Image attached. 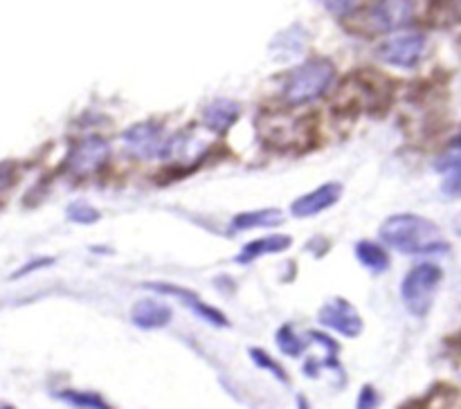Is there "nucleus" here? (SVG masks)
Returning <instances> with one entry per match:
<instances>
[{
  "instance_id": "obj_9",
  "label": "nucleus",
  "mask_w": 461,
  "mask_h": 409,
  "mask_svg": "<svg viewBox=\"0 0 461 409\" xmlns=\"http://www.w3.org/2000/svg\"><path fill=\"white\" fill-rule=\"evenodd\" d=\"M149 288H151V290H156V292H162V295L178 297V299L183 301V304L187 306V308L192 310L194 315H198L203 322L212 324V326H216V328L230 326V319L225 317V313H221V310L214 308V306L205 304V301H203L201 297L196 295V292L187 290V288L171 286V283H149Z\"/></svg>"
},
{
  "instance_id": "obj_3",
  "label": "nucleus",
  "mask_w": 461,
  "mask_h": 409,
  "mask_svg": "<svg viewBox=\"0 0 461 409\" xmlns=\"http://www.w3.org/2000/svg\"><path fill=\"white\" fill-rule=\"evenodd\" d=\"M441 281H444V270L437 263L414 265L401 283V299L405 310L414 317H426L435 304Z\"/></svg>"
},
{
  "instance_id": "obj_5",
  "label": "nucleus",
  "mask_w": 461,
  "mask_h": 409,
  "mask_svg": "<svg viewBox=\"0 0 461 409\" xmlns=\"http://www.w3.org/2000/svg\"><path fill=\"white\" fill-rule=\"evenodd\" d=\"M426 52V36L421 31L394 34L378 45V58L394 67H414Z\"/></svg>"
},
{
  "instance_id": "obj_29",
  "label": "nucleus",
  "mask_w": 461,
  "mask_h": 409,
  "mask_svg": "<svg viewBox=\"0 0 461 409\" xmlns=\"http://www.w3.org/2000/svg\"><path fill=\"white\" fill-rule=\"evenodd\" d=\"M0 409H16V407H12V405H0Z\"/></svg>"
},
{
  "instance_id": "obj_22",
  "label": "nucleus",
  "mask_w": 461,
  "mask_h": 409,
  "mask_svg": "<svg viewBox=\"0 0 461 409\" xmlns=\"http://www.w3.org/2000/svg\"><path fill=\"white\" fill-rule=\"evenodd\" d=\"M381 405V394L374 385H363V389L356 396V409H378Z\"/></svg>"
},
{
  "instance_id": "obj_16",
  "label": "nucleus",
  "mask_w": 461,
  "mask_h": 409,
  "mask_svg": "<svg viewBox=\"0 0 461 409\" xmlns=\"http://www.w3.org/2000/svg\"><path fill=\"white\" fill-rule=\"evenodd\" d=\"M304 40H306L304 30H302L300 25H293L275 36L273 43H270V52H273L277 58L297 57V54L304 49Z\"/></svg>"
},
{
  "instance_id": "obj_4",
  "label": "nucleus",
  "mask_w": 461,
  "mask_h": 409,
  "mask_svg": "<svg viewBox=\"0 0 461 409\" xmlns=\"http://www.w3.org/2000/svg\"><path fill=\"white\" fill-rule=\"evenodd\" d=\"M122 142H124L126 151L138 160H158V157L174 156L178 139L167 138L158 121H140V124L126 129Z\"/></svg>"
},
{
  "instance_id": "obj_28",
  "label": "nucleus",
  "mask_w": 461,
  "mask_h": 409,
  "mask_svg": "<svg viewBox=\"0 0 461 409\" xmlns=\"http://www.w3.org/2000/svg\"><path fill=\"white\" fill-rule=\"evenodd\" d=\"M455 147L461 148V130H459V135H457V138H455Z\"/></svg>"
},
{
  "instance_id": "obj_1",
  "label": "nucleus",
  "mask_w": 461,
  "mask_h": 409,
  "mask_svg": "<svg viewBox=\"0 0 461 409\" xmlns=\"http://www.w3.org/2000/svg\"><path fill=\"white\" fill-rule=\"evenodd\" d=\"M381 241L392 250L410 256H432L448 252V241L432 220L419 214L390 216L381 225Z\"/></svg>"
},
{
  "instance_id": "obj_13",
  "label": "nucleus",
  "mask_w": 461,
  "mask_h": 409,
  "mask_svg": "<svg viewBox=\"0 0 461 409\" xmlns=\"http://www.w3.org/2000/svg\"><path fill=\"white\" fill-rule=\"evenodd\" d=\"M437 173L444 175L441 193L448 198H461V148L444 153L435 164Z\"/></svg>"
},
{
  "instance_id": "obj_15",
  "label": "nucleus",
  "mask_w": 461,
  "mask_h": 409,
  "mask_svg": "<svg viewBox=\"0 0 461 409\" xmlns=\"http://www.w3.org/2000/svg\"><path fill=\"white\" fill-rule=\"evenodd\" d=\"M284 220V211L277 207H268V209H255V211H243L232 218V227L237 232H246V229L257 227H275Z\"/></svg>"
},
{
  "instance_id": "obj_26",
  "label": "nucleus",
  "mask_w": 461,
  "mask_h": 409,
  "mask_svg": "<svg viewBox=\"0 0 461 409\" xmlns=\"http://www.w3.org/2000/svg\"><path fill=\"white\" fill-rule=\"evenodd\" d=\"M297 409H311V403H309V398H306L304 394H300V396H297Z\"/></svg>"
},
{
  "instance_id": "obj_6",
  "label": "nucleus",
  "mask_w": 461,
  "mask_h": 409,
  "mask_svg": "<svg viewBox=\"0 0 461 409\" xmlns=\"http://www.w3.org/2000/svg\"><path fill=\"white\" fill-rule=\"evenodd\" d=\"M108 157H111V144L102 135H88V138H84L72 147V151L68 153L66 166L72 175L84 178V175H93L102 171Z\"/></svg>"
},
{
  "instance_id": "obj_8",
  "label": "nucleus",
  "mask_w": 461,
  "mask_h": 409,
  "mask_svg": "<svg viewBox=\"0 0 461 409\" xmlns=\"http://www.w3.org/2000/svg\"><path fill=\"white\" fill-rule=\"evenodd\" d=\"M414 16L412 0H378L369 9L367 21L374 31H396L408 25Z\"/></svg>"
},
{
  "instance_id": "obj_18",
  "label": "nucleus",
  "mask_w": 461,
  "mask_h": 409,
  "mask_svg": "<svg viewBox=\"0 0 461 409\" xmlns=\"http://www.w3.org/2000/svg\"><path fill=\"white\" fill-rule=\"evenodd\" d=\"M57 398L75 409H115L102 394H97V391L63 389L57 391Z\"/></svg>"
},
{
  "instance_id": "obj_7",
  "label": "nucleus",
  "mask_w": 461,
  "mask_h": 409,
  "mask_svg": "<svg viewBox=\"0 0 461 409\" xmlns=\"http://www.w3.org/2000/svg\"><path fill=\"white\" fill-rule=\"evenodd\" d=\"M318 322L322 324L324 328H329V331L340 333L342 337H358L365 328V322L363 317H360L358 310H356L347 299H340V297L327 301V304L320 308Z\"/></svg>"
},
{
  "instance_id": "obj_21",
  "label": "nucleus",
  "mask_w": 461,
  "mask_h": 409,
  "mask_svg": "<svg viewBox=\"0 0 461 409\" xmlns=\"http://www.w3.org/2000/svg\"><path fill=\"white\" fill-rule=\"evenodd\" d=\"M66 216L70 223H77V225H93L102 218L99 209H95L93 205H88V202L84 200L70 202V207L66 209Z\"/></svg>"
},
{
  "instance_id": "obj_20",
  "label": "nucleus",
  "mask_w": 461,
  "mask_h": 409,
  "mask_svg": "<svg viewBox=\"0 0 461 409\" xmlns=\"http://www.w3.org/2000/svg\"><path fill=\"white\" fill-rule=\"evenodd\" d=\"M275 340H277V346L282 349V353H286L288 358H300L306 349L304 340L297 335L291 324H284L277 331V335H275Z\"/></svg>"
},
{
  "instance_id": "obj_23",
  "label": "nucleus",
  "mask_w": 461,
  "mask_h": 409,
  "mask_svg": "<svg viewBox=\"0 0 461 409\" xmlns=\"http://www.w3.org/2000/svg\"><path fill=\"white\" fill-rule=\"evenodd\" d=\"M324 4H327V9L333 13V16L342 18V16H349V13L356 12V7H358V0H324Z\"/></svg>"
},
{
  "instance_id": "obj_24",
  "label": "nucleus",
  "mask_w": 461,
  "mask_h": 409,
  "mask_svg": "<svg viewBox=\"0 0 461 409\" xmlns=\"http://www.w3.org/2000/svg\"><path fill=\"white\" fill-rule=\"evenodd\" d=\"M16 178V164L14 162H0V196L5 191H9V187L14 184Z\"/></svg>"
},
{
  "instance_id": "obj_19",
  "label": "nucleus",
  "mask_w": 461,
  "mask_h": 409,
  "mask_svg": "<svg viewBox=\"0 0 461 409\" xmlns=\"http://www.w3.org/2000/svg\"><path fill=\"white\" fill-rule=\"evenodd\" d=\"M248 355H250V360L257 364V367L264 369V371H268L270 376L277 378L279 382H284V385H288V382H291V378H288L286 369H284L282 364H279L277 360H275L273 355L268 353V351L259 349V346H252V349L248 351Z\"/></svg>"
},
{
  "instance_id": "obj_25",
  "label": "nucleus",
  "mask_w": 461,
  "mask_h": 409,
  "mask_svg": "<svg viewBox=\"0 0 461 409\" xmlns=\"http://www.w3.org/2000/svg\"><path fill=\"white\" fill-rule=\"evenodd\" d=\"M54 259H50V256H43V259H34L30 261V263H25L23 268H18L16 272L12 274V279H21V277H27L30 272H36V270L41 268H48V265H52Z\"/></svg>"
},
{
  "instance_id": "obj_14",
  "label": "nucleus",
  "mask_w": 461,
  "mask_h": 409,
  "mask_svg": "<svg viewBox=\"0 0 461 409\" xmlns=\"http://www.w3.org/2000/svg\"><path fill=\"white\" fill-rule=\"evenodd\" d=\"M293 243L291 236H284V234H275V236H266V238H255V241L246 243L239 252L237 261L239 263H250V261H257L259 256L266 254H277V252L288 250Z\"/></svg>"
},
{
  "instance_id": "obj_11",
  "label": "nucleus",
  "mask_w": 461,
  "mask_h": 409,
  "mask_svg": "<svg viewBox=\"0 0 461 409\" xmlns=\"http://www.w3.org/2000/svg\"><path fill=\"white\" fill-rule=\"evenodd\" d=\"M171 317H174L171 306H167L160 299H153V297H144V299L135 301V306L131 308V322L142 328V331H156V328L169 326Z\"/></svg>"
},
{
  "instance_id": "obj_17",
  "label": "nucleus",
  "mask_w": 461,
  "mask_h": 409,
  "mask_svg": "<svg viewBox=\"0 0 461 409\" xmlns=\"http://www.w3.org/2000/svg\"><path fill=\"white\" fill-rule=\"evenodd\" d=\"M356 256H358V261L365 268L372 270V272L376 274L385 272V270L390 268V256L383 250L381 243L367 241V238H365V241H358L356 243Z\"/></svg>"
},
{
  "instance_id": "obj_12",
  "label": "nucleus",
  "mask_w": 461,
  "mask_h": 409,
  "mask_svg": "<svg viewBox=\"0 0 461 409\" xmlns=\"http://www.w3.org/2000/svg\"><path fill=\"white\" fill-rule=\"evenodd\" d=\"M239 115H241V106L237 102H232V99H214L203 111V121H205V126L210 130L223 135L237 124Z\"/></svg>"
},
{
  "instance_id": "obj_2",
  "label": "nucleus",
  "mask_w": 461,
  "mask_h": 409,
  "mask_svg": "<svg viewBox=\"0 0 461 409\" xmlns=\"http://www.w3.org/2000/svg\"><path fill=\"white\" fill-rule=\"evenodd\" d=\"M336 81V66L329 58H309L288 72L284 84V99L291 106H302L324 97Z\"/></svg>"
},
{
  "instance_id": "obj_27",
  "label": "nucleus",
  "mask_w": 461,
  "mask_h": 409,
  "mask_svg": "<svg viewBox=\"0 0 461 409\" xmlns=\"http://www.w3.org/2000/svg\"><path fill=\"white\" fill-rule=\"evenodd\" d=\"M453 227H455V234H457V236L461 238V211H459L457 216H455V225H453Z\"/></svg>"
},
{
  "instance_id": "obj_10",
  "label": "nucleus",
  "mask_w": 461,
  "mask_h": 409,
  "mask_svg": "<svg viewBox=\"0 0 461 409\" xmlns=\"http://www.w3.org/2000/svg\"><path fill=\"white\" fill-rule=\"evenodd\" d=\"M342 196V184L340 182H324L320 187H315L313 191L304 193V196L297 198L291 205V214L297 218H311V216H318L322 211L331 209Z\"/></svg>"
}]
</instances>
